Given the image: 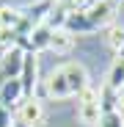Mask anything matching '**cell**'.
Here are the masks:
<instances>
[{
  "instance_id": "obj_11",
  "label": "cell",
  "mask_w": 124,
  "mask_h": 127,
  "mask_svg": "<svg viewBox=\"0 0 124 127\" xmlns=\"http://www.w3.org/2000/svg\"><path fill=\"white\" fill-rule=\"evenodd\" d=\"M108 44H110V50L119 55L121 50H124V25H110L108 28Z\"/></svg>"
},
{
  "instance_id": "obj_10",
  "label": "cell",
  "mask_w": 124,
  "mask_h": 127,
  "mask_svg": "<svg viewBox=\"0 0 124 127\" xmlns=\"http://www.w3.org/2000/svg\"><path fill=\"white\" fill-rule=\"evenodd\" d=\"M22 22V11L17 6H0V28H19Z\"/></svg>"
},
{
  "instance_id": "obj_12",
  "label": "cell",
  "mask_w": 124,
  "mask_h": 127,
  "mask_svg": "<svg viewBox=\"0 0 124 127\" xmlns=\"http://www.w3.org/2000/svg\"><path fill=\"white\" fill-rule=\"evenodd\" d=\"M97 127H124V113L121 111H110V113H102Z\"/></svg>"
},
{
  "instance_id": "obj_8",
  "label": "cell",
  "mask_w": 124,
  "mask_h": 127,
  "mask_svg": "<svg viewBox=\"0 0 124 127\" xmlns=\"http://www.w3.org/2000/svg\"><path fill=\"white\" fill-rule=\"evenodd\" d=\"M99 94V111L102 113H110V111H119V91L110 89L108 83H102V86L97 89Z\"/></svg>"
},
{
  "instance_id": "obj_2",
  "label": "cell",
  "mask_w": 124,
  "mask_h": 127,
  "mask_svg": "<svg viewBox=\"0 0 124 127\" xmlns=\"http://www.w3.org/2000/svg\"><path fill=\"white\" fill-rule=\"evenodd\" d=\"M119 0H97L94 6H88L86 11H77V14H69L64 28L74 36H83V33H97L102 28H110L116 22V14H119Z\"/></svg>"
},
{
  "instance_id": "obj_15",
  "label": "cell",
  "mask_w": 124,
  "mask_h": 127,
  "mask_svg": "<svg viewBox=\"0 0 124 127\" xmlns=\"http://www.w3.org/2000/svg\"><path fill=\"white\" fill-rule=\"evenodd\" d=\"M119 58H124V50H121V53H119Z\"/></svg>"
},
{
  "instance_id": "obj_6",
  "label": "cell",
  "mask_w": 124,
  "mask_h": 127,
  "mask_svg": "<svg viewBox=\"0 0 124 127\" xmlns=\"http://www.w3.org/2000/svg\"><path fill=\"white\" fill-rule=\"evenodd\" d=\"M14 116L22 122V124H28V127H36L41 119H44V105H41L39 97H30V99H25L22 105H19V111Z\"/></svg>"
},
{
  "instance_id": "obj_7",
  "label": "cell",
  "mask_w": 124,
  "mask_h": 127,
  "mask_svg": "<svg viewBox=\"0 0 124 127\" xmlns=\"http://www.w3.org/2000/svg\"><path fill=\"white\" fill-rule=\"evenodd\" d=\"M74 41H77L74 33H69L66 28H55L52 31V39H50V50L58 53V55H66V53H72Z\"/></svg>"
},
{
  "instance_id": "obj_9",
  "label": "cell",
  "mask_w": 124,
  "mask_h": 127,
  "mask_svg": "<svg viewBox=\"0 0 124 127\" xmlns=\"http://www.w3.org/2000/svg\"><path fill=\"white\" fill-rule=\"evenodd\" d=\"M105 83H108L110 89H116V91H121V89H124V58H119V55H116V61L110 64V69H108Z\"/></svg>"
},
{
  "instance_id": "obj_5",
  "label": "cell",
  "mask_w": 124,
  "mask_h": 127,
  "mask_svg": "<svg viewBox=\"0 0 124 127\" xmlns=\"http://www.w3.org/2000/svg\"><path fill=\"white\" fill-rule=\"evenodd\" d=\"M19 83L25 89V97H36V89H39V61H36V53H25V64H22V72H19Z\"/></svg>"
},
{
  "instance_id": "obj_13",
  "label": "cell",
  "mask_w": 124,
  "mask_h": 127,
  "mask_svg": "<svg viewBox=\"0 0 124 127\" xmlns=\"http://www.w3.org/2000/svg\"><path fill=\"white\" fill-rule=\"evenodd\" d=\"M0 127H14V113L0 105Z\"/></svg>"
},
{
  "instance_id": "obj_4",
  "label": "cell",
  "mask_w": 124,
  "mask_h": 127,
  "mask_svg": "<svg viewBox=\"0 0 124 127\" xmlns=\"http://www.w3.org/2000/svg\"><path fill=\"white\" fill-rule=\"evenodd\" d=\"M25 99L28 97H25V89H22V83H19V77L3 83V89H0V105H3V108H8L11 113H17L19 105H22Z\"/></svg>"
},
{
  "instance_id": "obj_3",
  "label": "cell",
  "mask_w": 124,
  "mask_h": 127,
  "mask_svg": "<svg viewBox=\"0 0 124 127\" xmlns=\"http://www.w3.org/2000/svg\"><path fill=\"white\" fill-rule=\"evenodd\" d=\"M99 116H102V111H99V94H97V89L88 86L86 91L77 97V119H80L83 124L97 127Z\"/></svg>"
},
{
  "instance_id": "obj_14",
  "label": "cell",
  "mask_w": 124,
  "mask_h": 127,
  "mask_svg": "<svg viewBox=\"0 0 124 127\" xmlns=\"http://www.w3.org/2000/svg\"><path fill=\"white\" fill-rule=\"evenodd\" d=\"M14 127H28V124H22V122H19V119L14 116Z\"/></svg>"
},
{
  "instance_id": "obj_1",
  "label": "cell",
  "mask_w": 124,
  "mask_h": 127,
  "mask_svg": "<svg viewBox=\"0 0 124 127\" xmlns=\"http://www.w3.org/2000/svg\"><path fill=\"white\" fill-rule=\"evenodd\" d=\"M88 86L91 83H88L86 66L80 61H66L44 77L41 91H44L47 99H69V97H80Z\"/></svg>"
}]
</instances>
